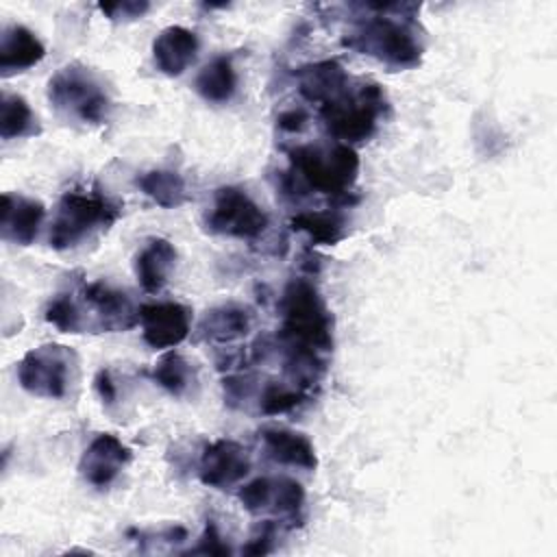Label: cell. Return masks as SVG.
<instances>
[{
  "label": "cell",
  "mask_w": 557,
  "mask_h": 557,
  "mask_svg": "<svg viewBox=\"0 0 557 557\" xmlns=\"http://www.w3.org/2000/svg\"><path fill=\"white\" fill-rule=\"evenodd\" d=\"M281 339L313 352L333 350V318L320 289L307 278H292L281 298Z\"/></svg>",
  "instance_id": "cell-1"
},
{
  "label": "cell",
  "mask_w": 557,
  "mask_h": 557,
  "mask_svg": "<svg viewBox=\"0 0 557 557\" xmlns=\"http://www.w3.org/2000/svg\"><path fill=\"white\" fill-rule=\"evenodd\" d=\"M117 218L120 205L98 189L65 191L57 205L48 242L54 250L74 248L94 233L107 231Z\"/></svg>",
  "instance_id": "cell-2"
},
{
  "label": "cell",
  "mask_w": 557,
  "mask_h": 557,
  "mask_svg": "<svg viewBox=\"0 0 557 557\" xmlns=\"http://www.w3.org/2000/svg\"><path fill=\"white\" fill-rule=\"evenodd\" d=\"M385 109V96L376 83L357 85L350 89V83L331 100L320 104L322 122L339 144L366 141L379 124V117Z\"/></svg>",
  "instance_id": "cell-3"
},
{
  "label": "cell",
  "mask_w": 557,
  "mask_h": 557,
  "mask_svg": "<svg viewBox=\"0 0 557 557\" xmlns=\"http://www.w3.org/2000/svg\"><path fill=\"white\" fill-rule=\"evenodd\" d=\"M344 44L361 54L374 57L389 70L416 67L422 57V44L416 30L405 20L385 15L361 20Z\"/></svg>",
  "instance_id": "cell-4"
},
{
  "label": "cell",
  "mask_w": 557,
  "mask_h": 557,
  "mask_svg": "<svg viewBox=\"0 0 557 557\" xmlns=\"http://www.w3.org/2000/svg\"><path fill=\"white\" fill-rule=\"evenodd\" d=\"M289 163L307 187L326 196L348 194L359 174V157L348 144L296 146L289 150Z\"/></svg>",
  "instance_id": "cell-5"
},
{
  "label": "cell",
  "mask_w": 557,
  "mask_h": 557,
  "mask_svg": "<svg viewBox=\"0 0 557 557\" xmlns=\"http://www.w3.org/2000/svg\"><path fill=\"white\" fill-rule=\"evenodd\" d=\"M48 100L59 113L85 124L104 122L111 107L104 85L89 67L78 63L52 74L48 81Z\"/></svg>",
  "instance_id": "cell-6"
},
{
  "label": "cell",
  "mask_w": 557,
  "mask_h": 557,
  "mask_svg": "<svg viewBox=\"0 0 557 557\" xmlns=\"http://www.w3.org/2000/svg\"><path fill=\"white\" fill-rule=\"evenodd\" d=\"M76 355L63 344H44L28 350L17 363L22 389L39 398H63L67 394Z\"/></svg>",
  "instance_id": "cell-7"
},
{
  "label": "cell",
  "mask_w": 557,
  "mask_h": 557,
  "mask_svg": "<svg viewBox=\"0 0 557 557\" xmlns=\"http://www.w3.org/2000/svg\"><path fill=\"white\" fill-rule=\"evenodd\" d=\"M268 213L242 189L226 185L215 189L213 205L205 215V228L213 235L255 239L268 228Z\"/></svg>",
  "instance_id": "cell-8"
},
{
  "label": "cell",
  "mask_w": 557,
  "mask_h": 557,
  "mask_svg": "<svg viewBox=\"0 0 557 557\" xmlns=\"http://www.w3.org/2000/svg\"><path fill=\"white\" fill-rule=\"evenodd\" d=\"M141 337L154 350L178 346L191 331V309L181 302H146L139 307Z\"/></svg>",
  "instance_id": "cell-9"
},
{
  "label": "cell",
  "mask_w": 557,
  "mask_h": 557,
  "mask_svg": "<svg viewBox=\"0 0 557 557\" xmlns=\"http://www.w3.org/2000/svg\"><path fill=\"white\" fill-rule=\"evenodd\" d=\"M83 307L94 315L96 331H126L139 322V309H135L128 294L102 283L94 281L81 287Z\"/></svg>",
  "instance_id": "cell-10"
},
{
  "label": "cell",
  "mask_w": 557,
  "mask_h": 557,
  "mask_svg": "<svg viewBox=\"0 0 557 557\" xmlns=\"http://www.w3.org/2000/svg\"><path fill=\"white\" fill-rule=\"evenodd\" d=\"M250 472V459L242 444L235 440H215L205 446L198 463V476L213 490L237 485Z\"/></svg>",
  "instance_id": "cell-11"
},
{
  "label": "cell",
  "mask_w": 557,
  "mask_h": 557,
  "mask_svg": "<svg viewBox=\"0 0 557 557\" xmlns=\"http://www.w3.org/2000/svg\"><path fill=\"white\" fill-rule=\"evenodd\" d=\"M131 448L113 433L96 435L78 461L81 476L94 487H109L131 461Z\"/></svg>",
  "instance_id": "cell-12"
},
{
  "label": "cell",
  "mask_w": 557,
  "mask_h": 557,
  "mask_svg": "<svg viewBox=\"0 0 557 557\" xmlns=\"http://www.w3.org/2000/svg\"><path fill=\"white\" fill-rule=\"evenodd\" d=\"M46 218V209L39 200L22 196V194H2L0 209V231L2 239L13 242L17 246H30L41 228Z\"/></svg>",
  "instance_id": "cell-13"
},
{
  "label": "cell",
  "mask_w": 557,
  "mask_h": 557,
  "mask_svg": "<svg viewBox=\"0 0 557 557\" xmlns=\"http://www.w3.org/2000/svg\"><path fill=\"white\" fill-rule=\"evenodd\" d=\"M259 440L268 459H272L274 463L302 470L318 468L315 448L305 433H298L287 426H263L259 431Z\"/></svg>",
  "instance_id": "cell-14"
},
{
  "label": "cell",
  "mask_w": 557,
  "mask_h": 557,
  "mask_svg": "<svg viewBox=\"0 0 557 557\" xmlns=\"http://www.w3.org/2000/svg\"><path fill=\"white\" fill-rule=\"evenodd\" d=\"M198 50H200L198 35L178 24L163 28L152 41L154 65L168 76L183 74L196 61Z\"/></svg>",
  "instance_id": "cell-15"
},
{
  "label": "cell",
  "mask_w": 557,
  "mask_h": 557,
  "mask_svg": "<svg viewBox=\"0 0 557 557\" xmlns=\"http://www.w3.org/2000/svg\"><path fill=\"white\" fill-rule=\"evenodd\" d=\"M46 57L41 39L22 24H11L2 30L0 39V74L11 76L26 72Z\"/></svg>",
  "instance_id": "cell-16"
},
{
  "label": "cell",
  "mask_w": 557,
  "mask_h": 557,
  "mask_svg": "<svg viewBox=\"0 0 557 557\" xmlns=\"http://www.w3.org/2000/svg\"><path fill=\"white\" fill-rule=\"evenodd\" d=\"M176 263V248L163 237L148 239L135 255V276L144 292L157 294L165 287Z\"/></svg>",
  "instance_id": "cell-17"
},
{
  "label": "cell",
  "mask_w": 557,
  "mask_h": 557,
  "mask_svg": "<svg viewBox=\"0 0 557 557\" xmlns=\"http://www.w3.org/2000/svg\"><path fill=\"white\" fill-rule=\"evenodd\" d=\"M250 326H252L250 309L244 305L226 302L209 309L202 315L198 324V335L213 344H231L235 339L246 337Z\"/></svg>",
  "instance_id": "cell-18"
},
{
  "label": "cell",
  "mask_w": 557,
  "mask_h": 557,
  "mask_svg": "<svg viewBox=\"0 0 557 557\" xmlns=\"http://www.w3.org/2000/svg\"><path fill=\"white\" fill-rule=\"evenodd\" d=\"M296 78H298V91L302 94V98L320 104L337 96L350 83L344 67L333 59L302 65L296 72Z\"/></svg>",
  "instance_id": "cell-19"
},
{
  "label": "cell",
  "mask_w": 557,
  "mask_h": 557,
  "mask_svg": "<svg viewBox=\"0 0 557 557\" xmlns=\"http://www.w3.org/2000/svg\"><path fill=\"white\" fill-rule=\"evenodd\" d=\"M194 87L202 100L213 104H226L237 91V72L233 65V59L226 54L213 57L196 74Z\"/></svg>",
  "instance_id": "cell-20"
},
{
  "label": "cell",
  "mask_w": 557,
  "mask_h": 557,
  "mask_svg": "<svg viewBox=\"0 0 557 557\" xmlns=\"http://www.w3.org/2000/svg\"><path fill=\"white\" fill-rule=\"evenodd\" d=\"M294 231L307 233L318 246H335L346 237V220L337 211H300L289 220Z\"/></svg>",
  "instance_id": "cell-21"
},
{
  "label": "cell",
  "mask_w": 557,
  "mask_h": 557,
  "mask_svg": "<svg viewBox=\"0 0 557 557\" xmlns=\"http://www.w3.org/2000/svg\"><path fill=\"white\" fill-rule=\"evenodd\" d=\"M135 183L148 198H152L163 209L181 207L187 200L185 178L174 170H165V168L148 170L141 176H137Z\"/></svg>",
  "instance_id": "cell-22"
},
{
  "label": "cell",
  "mask_w": 557,
  "mask_h": 557,
  "mask_svg": "<svg viewBox=\"0 0 557 557\" xmlns=\"http://www.w3.org/2000/svg\"><path fill=\"white\" fill-rule=\"evenodd\" d=\"M39 133L37 117L28 102L17 94H2L0 104V135L2 139L33 137Z\"/></svg>",
  "instance_id": "cell-23"
},
{
  "label": "cell",
  "mask_w": 557,
  "mask_h": 557,
  "mask_svg": "<svg viewBox=\"0 0 557 557\" xmlns=\"http://www.w3.org/2000/svg\"><path fill=\"white\" fill-rule=\"evenodd\" d=\"M152 379L172 396L181 398L194 383L191 363L176 350H168L152 368Z\"/></svg>",
  "instance_id": "cell-24"
},
{
  "label": "cell",
  "mask_w": 557,
  "mask_h": 557,
  "mask_svg": "<svg viewBox=\"0 0 557 557\" xmlns=\"http://www.w3.org/2000/svg\"><path fill=\"white\" fill-rule=\"evenodd\" d=\"M302 505H305V490L296 479L270 476L263 513L292 518V516L300 513Z\"/></svg>",
  "instance_id": "cell-25"
},
{
  "label": "cell",
  "mask_w": 557,
  "mask_h": 557,
  "mask_svg": "<svg viewBox=\"0 0 557 557\" xmlns=\"http://www.w3.org/2000/svg\"><path fill=\"white\" fill-rule=\"evenodd\" d=\"M307 398L302 387H292L287 383L270 381L263 385L261 396H259V411L265 416H276V413H287L296 409L302 400Z\"/></svg>",
  "instance_id": "cell-26"
},
{
  "label": "cell",
  "mask_w": 557,
  "mask_h": 557,
  "mask_svg": "<svg viewBox=\"0 0 557 557\" xmlns=\"http://www.w3.org/2000/svg\"><path fill=\"white\" fill-rule=\"evenodd\" d=\"M46 320L63 333H83L85 331V318H83L81 302H76V298L70 294H59L48 302Z\"/></svg>",
  "instance_id": "cell-27"
},
{
  "label": "cell",
  "mask_w": 557,
  "mask_h": 557,
  "mask_svg": "<svg viewBox=\"0 0 557 557\" xmlns=\"http://www.w3.org/2000/svg\"><path fill=\"white\" fill-rule=\"evenodd\" d=\"M189 553H194V555H198V553L200 555H228L231 548L226 546L224 537L220 535L218 524L213 520H209L205 524V531H202L198 544L194 548H189Z\"/></svg>",
  "instance_id": "cell-28"
},
{
  "label": "cell",
  "mask_w": 557,
  "mask_h": 557,
  "mask_svg": "<svg viewBox=\"0 0 557 557\" xmlns=\"http://www.w3.org/2000/svg\"><path fill=\"white\" fill-rule=\"evenodd\" d=\"M276 524L274 520H265L257 531L255 535L248 540V544L242 548V553L246 555H265L272 550V540L276 537Z\"/></svg>",
  "instance_id": "cell-29"
},
{
  "label": "cell",
  "mask_w": 557,
  "mask_h": 557,
  "mask_svg": "<svg viewBox=\"0 0 557 557\" xmlns=\"http://www.w3.org/2000/svg\"><path fill=\"white\" fill-rule=\"evenodd\" d=\"M150 9L148 2H137V0H124V2H113V4H100V11L109 15V20H137Z\"/></svg>",
  "instance_id": "cell-30"
},
{
  "label": "cell",
  "mask_w": 557,
  "mask_h": 557,
  "mask_svg": "<svg viewBox=\"0 0 557 557\" xmlns=\"http://www.w3.org/2000/svg\"><path fill=\"white\" fill-rule=\"evenodd\" d=\"M96 389H98V396L104 405H113L115 398H117V389H115V383L111 379V372L107 368H102L98 374H96Z\"/></svg>",
  "instance_id": "cell-31"
},
{
  "label": "cell",
  "mask_w": 557,
  "mask_h": 557,
  "mask_svg": "<svg viewBox=\"0 0 557 557\" xmlns=\"http://www.w3.org/2000/svg\"><path fill=\"white\" fill-rule=\"evenodd\" d=\"M276 122H278V128L289 131V133H298L307 124V113L302 109H289V111L281 113Z\"/></svg>",
  "instance_id": "cell-32"
}]
</instances>
